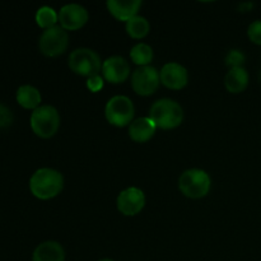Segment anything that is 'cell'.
<instances>
[{
  "label": "cell",
  "instance_id": "d4e9b609",
  "mask_svg": "<svg viewBox=\"0 0 261 261\" xmlns=\"http://www.w3.org/2000/svg\"><path fill=\"white\" fill-rule=\"evenodd\" d=\"M98 261H114V260H111V259H101V260H98Z\"/></svg>",
  "mask_w": 261,
  "mask_h": 261
},
{
  "label": "cell",
  "instance_id": "52a82bcc",
  "mask_svg": "<svg viewBox=\"0 0 261 261\" xmlns=\"http://www.w3.org/2000/svg\"><path fill=\"white\" fill-rule=\"evenodd\" d=\"M69 46L68 31L60 25H55L42 32L38 40L40 51L47 58H56L66 51Z\"/></svg>",
  "mask_w": 261,
  "mask_h": 261
},
{
  "label": "cell",
  "instance_id": "5b68a950",
  "mask_svg": "<svg viewBox=\"0 0 261 261\" xmlns=\"http://www.w3.org/2000/svg\"><path fill=\"white\" fill-rule=\"evenodd\" d=\"M68 65L71 71L81 76H86V78L98 75L99 71L102 70L101 58L98 54L86 47L74 50L69 55Z\"/></svg>",
  "mask_w": 261,
  "mask_h": 261
},
{
  "label": "cell",
  "instance_id": "6da1fadb",
  "mask_svg": "<svg viewBox=\"0 0 261 261\" xmlns=\"http://www.w3.org/2000/svg\"><path fill=\"white\" fill-rule=\"evenodd\" d=\"M64 177L54 168H40L30 178V190L40 200H50L63 191Z\"/></svg>",
  "mask_w": 261,
  "mask_h": 261
},
{
  "label": "cell",
  "instance_id": "7c38bea8",
  "mask_svg": "<svg viewBox=\"0 0 261 261\" xmlns=\"http://www.w3.org/2000/svg\"><path fill=\"white\" fill-rule=\"evenodd\" d=\"M161 83L168 89L185 88L189 82V74L185 66L178 63H167L163 65L162 70L160 71Z\"/></svg>",
  "mask_w": 261,
  "mask_h": 261
},
{
  "label": "cell",
  "instance_id": "5bb4252c",
  "mask_svg": "<svg viewBox=\"0 0 261 261\" xmlns=\"http://www.w3.org/2000/svg\"><path fill=\"white\" fill-rule=\"evenodd\" d=\"M155 130L157 126L149 119V116L139 117L129 125V137L135 143H145L152 139L153 135L155 134Z\"/></svg>",
  "mask_w": 261,
  "mask_h": 261
},
{
  "label": "cell",
  "instance_id": "8992f818",
  "mask_svg": "<svg viewBox=\"0 0 261 261\" xmlns=\"http://www.w3.org/2000/svg\"><path fill=\"white\" fill-rule=\"evenodd\" d=\"M134 114V105H133L132 99L126 96L112 97L105 107L106 120L116 127H124L132 124Z\"/></svg>",
  "mask_w": 261,
  "mask_h": 261
},
{
  "label": "cell",
  "instance_id": "30bf717a",
  "mask_svg": "<svg viewBox=\"0 0 261 261\" xmlns=\"http://www.w3.org/2000/svg\"><path fill=\"white\" fill-rule=\"evenodd\" d=\"M88 10L79 4H66L59 12V23L65 31H76L88 22Z\"/></svg>",
  "mask_w": 261,
  "mask_h": 261
},
{
  "label": "cell",
  "instance_id": "44dd1931",
  "mask_svg": "<svg viewBox=\"0 0 261 261\" xmlns=\"http://www.w3.org/2000/svg\"><path fill=\"white\" fill-rule=\"evenodd\" d=\"M245 63V54L240 50H231L226 56V64L229 69L242 68Z\"/></svg>",
  "mask_w": 261,
  "mask_h": 261
},
{
  "label": "cell",
  "instance_id": "ba28073f",
  "mask_svg": "<svg viewBox=\"0 0 261 261\" xmlns=\"http://www.w3.org/2000/svg\"><path fill=\"white\" fill-rule=\"evenodd\" d=\"M161 83L160 71L154 66H139L132 74V87L139 96H152Z\"/></svg>",
  "mask_w": 261,
  "mask_h": 261
},
{
  "label": "cell",
  "instance_id": "8fae6325",
  "mask_svg": "<svg viewBox=\"0 0 261 261\" xmlns=\"http://www.w3.org/2000/svg\"><path fill=\"white\" fill-rule=\"evenodd\" d=\"M102 76L112 84L124 83L130 76V65L121 56H111L102 63Z\"/></svg>",
  "mask_w": 261,
  "mask_h": 261
},
{
  "label": "cell",
  "instance_id": "ac0fdd59",
  "mask_svg": "<svg viewBox=\"0 0 261 261\" xmlns=\"http://www.w3.org/2000/svg\"><path fill=\"white\" fill-rule=\"evenodd\" d=\"M125 28H126V33L130 37L134 38V40H142L149 33L150 24L147 18L142 17V15H137V17L127 20Z\"/></svg>",
  "mask_w": 261,
  "mask_h": 261
},
{
  "label": "cell",
  "instance_id": "2e32d148",
  "mask_svg": "<svg viewBox=\"0 0 261 261\" xmlns=\"http://www.w3.org/2000/svg\"><path fill=\"white\" fill-rule=\"evenodd\" d=\"M224 86L229 93H241L249 86V74L245 68L229 69L224 78Z\"/></svg>",
  "mask_w": 261,
  "mask_h": 261
},
{
  "label": "cell",
  "instance_id": "e0dca14e",
  "mask_svg": "<svg viewBox=\"0 0 261 261\" xmlns=\"http://www.w3.org/2000/svg\"><path fill=\"white\" fill-rule=\"evenodd\" d=\"M15 99L19 103V106H22L23 109L25 110H33L35 111L36 109L41 106V97L40 91H38L36 87L33 86H20L18 88L17 94H15Z\"/></svg>",
  "mask_w": 261,
  "mask_h": 261
},
{
  "label": "cell",
  "instance_id": "ffe728a7",
  "mask_svg": "<svg viewBox=\"0 0 261 261\" xmlns=\"http://www.w3.org/2000/svg\"><path fill=\"white\" fill-rule=\"evenodd\" d=\"M59 22V14L51 7H41L36 13V23L42 30H48Z\"/></svg>",
  "mask_w": 261,
  "mask_h": 261
},
{
  "label": "cell",
  "instance_id": "3957f363",
  "mask_svg": "<svg viewBox=\"0 0 261 261\" xmlns=\"http://www.w3.org/2000/svg\"><path fill=\"white\" fill-rule=\"evenodd\" d=\"M31 129L42 139L53 138L60 127V114L50 105H43L31 114Z\"/></svg>",
  "mask_w": 261,
  "mask_h": 261
},
{
  "label": "cell",
  "instance_id": "4fadbf2b",
  "mask_svg": "<svg viewBox=\"0 0 261 261\" xmlns=\"http://www.w3.org/2000/svg\"><path fill=\"white\" fill-rule=\"evenodd\" d=\"M106 5L112 17L116 18L117 20L127 22L132 18L137 17L140 7H142V2L140 0H127V2H124V0H109Z\"/></svg>",
  "mask_w": 261,
  "mask_h": 261
},
{
  "label": "cell",
  "instance_id": "7a4b0ae2",
  "mask_svg": "<svg viewBox=\"0 0 261 261\" xmlns=\"http://www.w3.org/2000/svg\"><path fill=\"white\" fill-rule=\"evenodd\" d=\"M149 119L154 122L157 129L172 130L182 124L184 110L173 99H158L150 107Z\"/></svg>",
  "mask_w": 261,
  "mask_h": 261
},
{
  "label": "cell",
  "instance_id": "9a60e30c",
  "mask_svg": "<svg viewBox=\"0 0 261 261\" xmlns=\"http://www.w3.org/2000/svg\"><path fill=\"white\" fill-rule=\"evenodd\" d=\"M32 261H65V251L59 242L45 241L35 249Z\"/></svg>",
  "mask_w": 261,
  "mask_h": 261
},
{
  "label": "cell",
  "instance_id": "9c48e42d",
  "mask_svg": "<svg viewBox=\"0 0 261 261\" xmlns=\"http://www.w3.org/2000/svg\"><path fill=\"white\" fill-rule=\"evenodd\" d=\"M117 211L126 217L139 214L145 206V195L140 189L127 188L119 194L116 200Z\"/></svg>",
  "mask_w": 261,
  "mask_h": 261
},
{
  "label": "cell",
  "instance_id": "d6986e66",
  "mask_svg": "<svg viewBox=\"0 0 261 261\" xmlns=\"http://www.w3.org/2000/svg\"><path fill=\"white\" fill-rule=\"evenodd\" d=\"M133 63L139 66H148L153 60V48L147 43H137L130 51Z\"/></svg>",
  "mask_w": 261,
  "mask_h": 261
},
{
  "label": "cell",
  "instance_id": "cb8c5ba5",
  "mask_svg": "<svg viewBox=\"0 0 261 261\" xmlns=\"http://www.w3.org/2000/svg\"><path fill=\"white\" fill-rule=\"evenodd\" d=\"M87 88L91 92H93V93H97V92L101 91L103 88V76H101L98 74V75H94L92 78L87 79Z\"/></svg>",
  "mask_w": 261,
  "mask_h": 261
},
{
  "label": "cell",
  "instance_id": "277c9868",
  "mask_svg": "<svg viewBox=\"0 0 261 261\" xmlns=\"http://www.w3.org/2000/svg\"><path fill=\"white\" fill-rule=\"evenodd\" d=\"M212 180L208 173L199 168L186 170L178 178V189L190 199H201L211 191Z\"/></svg>",
  "mask_w": 261,
  "mask_h": 261
},
{
  "label": "cell",
  "instance_id": "603a6c76",
  "mask_svg": "<svg viewBox=\"0 0 261 261\" xmlns=\"http://www.w3.org/2000/svg\"><path fill=\"white\" fill-rule=\"evenodd\" d=\"M14 116L13 112L10 111L9 107L0 105V127H8L12 125Z\"/></svg>",
  "mask_w": 261,
  "mask_h": 261
},
{
  "label": "cell",
  "instance_id": "7402d4cb",
  "mask_svg": "<svg viewBox=\"0 0 261 261\" xmlns=\"http://www.w3.org/2000/svg\"><path fill=\"white\" fill-rule=\"evenodd\" d=\"M247 36L251 40V42L261 45V20H255L249 25Z\"/></svg>",
  "mask_w": 261,
  "mask_h": 261
}]
</instances>
